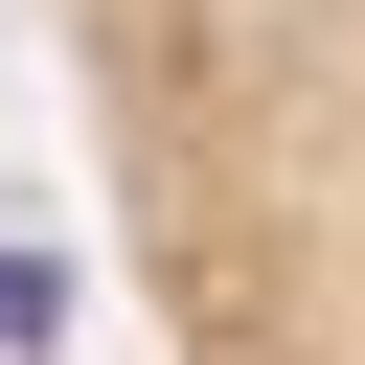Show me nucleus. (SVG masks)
Here are the masks:
<instances>
[{
	"label": "nucleus",
	"mask_w": 365,
	"mask_h": 365,
	"mask_svg": "<svg viewBox=\"0 0 365 365\" xmlns=\"http://www.w3.org/2000/svg\"><path fill=\"white\" fill-rule=\"evenodd\" d=\"M114 297L160 365H365V0H46Z\"/></svg>",
	"instance_id": "obj_1"
}]
</instances>
